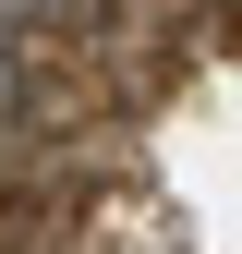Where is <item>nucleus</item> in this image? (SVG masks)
Instances as JSON below:
<instances>
[{"mask_svg":"<svg viewBox=\"0 0 242 254\" xmlns=\"http://www.w3.org/2000/svg\"><path fill=\"white\" fill-rule=\"evenodd\" d=\"M24 121V61H12V37H0V133Z\"/></svg>","mask_w":242,"mask_h":254,"instance_id":"2","label":"nucleus"},{"mask_svg":"<svg viewBox=\"0 0 242 254\" xmlns=\"http://www.w3.org/2000/svg\"><path fill=\"white\" fill-rule=\"evenodd\" d=\"M85 0H0V37H37V24H73Z\"/></svg>","mask_w":242,"mask_h":254,"instance_id":"1","label":"nucleus"}]
</instances>
